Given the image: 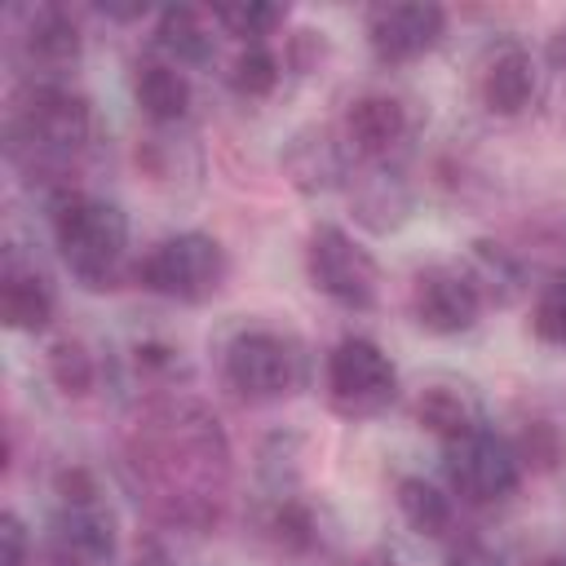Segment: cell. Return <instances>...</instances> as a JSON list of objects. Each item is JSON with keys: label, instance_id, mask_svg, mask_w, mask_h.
Wrapping results in <instances>:
<instances>
[{"label": "cell", "instance_id": "1", "mask_svg": "<svg viewBox=\"0 0 566 566\" xmlns=\"http://www.w3.org/2000/svg\"><path fill=\"white\" fill-rule=\"evenodd\" d=\"M128 473L155 517L203 531L221 517L230 486V442L221 420L190 398L150 402L124 442Z\"/></svg>", "mask_w": 566, "mask_h": 566}, {"label": "cell", "instance_id": "29", "mask_svg": "<svg viewBox=\"0 0 566 566\" xmlns=\"http://www.w3.org/2000/svg\"><path fill=\"white\" fill-rule=\"evenodd\" d=\"M53 491H57L62 504H88V500H97V482H93L88 469H62L57 482H53Z\"/></svg>", "mask_w": 566, "mask_h": 566}, {"label": "cell", "instance_id": "9", "mask_svg": "<svg viewBox=\"0 0 566 566\" xmlns=\"http://www.w3.org/2000/svg\"><path fill=\"white\" fill-rule=\"evenodd\" d=\"M367 44L380 66H407L424 53H433L447 35V9L429 0H398V4H371L367 9Z\"/></svg>", "mask_w": 566, "mask_h": 566}, {"label": "cell", "instance_id": "14", "mask_svg": "<svg viewBox=\"0 0 566 566\" xmlns=\"http://www.w3.org/2000/svg\"><path fill=\"white\" fill-rule=\"evenodd\" d=\"M80 49H84L80 27L62 4H40L27 13V27L18 35V53L40 80H57L66 66H75Z\"/></svg>", "mask_w": 566, "mask_h": 566}, {"label": "cell", "instance_id": "10", "mask_svg": "<svg viewBox=\"0 0 566 566\" xmlns=\"http://www.w3.org/2000/svg\"><path fill=\"white\" fill-rule=\"evenodd\" d=\"M482 310L486 305L464 265H424L411 279V318L429 336H460L478 323Z\"/></svg>", "mask_w": 566, "mask_h": 566}, {"label": "cell", "instance_id": "6", "mask_svg": "<svg viewBox=\"0 0 566 566\" xmlns=\"http://www.w3.org/2000/svg\"><path fill=\"white\" fill-rule=\"evenodd\" d=\"M323 385H327V402L336 416L367 420V416H380L398 398V367L376 340L345 336L327 354Z\"/></svg>", "mask_w": 566, "mask_h": 566}, {"label": "cell", "instance_id": "26", "mask_svg": "<svg viewBox=\"0 0 566 566\" xmlns=\"http://www.w3.org/2000/svg\"><path fill=\"white\" fill-rule=\"evenodd\" d=\"M265 535H270L283 553H310V548L318 544V517H314V509H310L305 500L283 495V500L270 509V517H265Z\"/></svg>", "mask_w": 566, "mask_h": 566}, {"label": "cell", "instance_id": "19", "mask_svg": "<svg viewBox=\"0 0 566 566\" xmlns=\"http://www.w3.org/2000/svg\"><path fill=\"white\" fill-rule=\"evenodd\" d=\"M217 40L208 27V13L190 9V4H172L159 13L155 22V53L177 62V66H203L212 57Z\"/></svg>", "mask_w": 566, "mask_h": 566}, {"label": "cell", "instance_id": "17", "mask_svg": "<svg viewBox=\"0 0 566 566\" xmlns=\"http://www.w3.org/2000/svg\"><path fill=\"white\" fill-rule=\"evenodd\" d=\"M133 97H137V106H142L146 119H155V124H177V119H186V111H190V102H195V88H190L186 66H177V62L150 53V57H142L137 71H133Z\"/></svg>", "mask_w": 566, "mask_h": 566}, {"label": "cell", "instance_id": "20", "mask_svg": "<svg viewBox=\"0 0 566 566\" xmlns=\"http://www.w3.org/2000/svg\"><path fill=\"white\" fill-rule=\"evenodd\" d=\"M354 208L371 230H394L411 208V190L389 164H371L363 177H354Z\"/></svg>", "mask_w": 566, "mask_h": 566}, {"label": "cell", "instance_id": "13", "mask_svg": "<svg viewBox=\"0 0 566 566\" xmlns=\"http://www.w3.org/2000/svg\"><path fill=\"white\" fill-rule=\"evenodd\" d=\"M57 296L49 274L22 252V248H4L0 261V318L13 332H44L53 323Z\"/></svg>", "mask_w": 566, "mask_h": 566}, {"label": "cell", "instance_id": "18", "mask_svg": "<svg viewBox=\"0 0 566 566\" xmlns=\"http://www.w3.org/2000/svg\"><path fill=\"white\" fill-rule=\"evenodd\" d=\"M416 424L438 433L442 442H455L473 429H482V402L469 385L455 380H433L416 394Z\"/></svg>", "mask_w": 566, "mask_h": 566}, {"label": "cell", "instance_id": "2", "mask_svg": "<svg viewBox=\"0 0 566 566\" xmlns=\"http://www.w3.org/2000/svg\"><path fill=\"white\" fill-rule=\"evenodd\" d=\"M93 137V106L62 80H31L4 115V150L22 177H62Z\"/></svg>", "mask_w": 566, "mask_h": 566}, {"label": "cell", "instance_id": "24", "mask_svg": "<svg viewBox=\"0 0 566 566\" xmlns=\"http://www.w3.org/2000/svg\"><path fill=\"white\" fill-rule=\"evenodd\" d=\"M226 80H230V88H234L239 97L261 102V97H270V93L279 88V80H283V62H279V53H274L270 44H243V49L234 53Z\"/></svg>", "mask_w": 566, "mask_h": 566}, {"label": "cell", "instance_id": "25", "mask_svg": "<svg viewBox=\"0 0 566 566\" xmlns=\"http://www.w3.org/2000/svg\"><path fill=\"white\" fill-rule=\"evenodd\" d=\"M287 9L283 4H265V0H243V4H217L212 9V22L243 40V44H270V35L283 27Z\"/></svg>", "mask_w": 566, "mask_h": 566}, {"label": "cell", "instance_id": "22", "mask_svg": "<svg viewBox=\"0 0 566 566\" xmlns=\"http://www.w3.org/2000/svg\"><path fill=\"white\" fill-rule=\"evenodd\" d=\"M394 500H398V513H402V522L416 531V535H429V539H442L447 531H451V495H442L429 478H416V473H407V478H398V486H394Z\"/></svg>", "mask_w": 566, "mask_h": 566}, {"label": "cell", "instance_id": "15", "mask_svg": "<svg viewBox=\"0 0 566 566\" xmlns=\"http://www.w3.org/2000/svg\"><path fill=\"white\" fill-rule=\"evenodd\" d=\"M411 133V115L389 93H363L345 111V146H354L363 159L385 164Z\"/></svg>", "mask_w": 566, "mask_h": 566}, {"label": "cell", "instance_id": "21", "mask_svg": "<svg viewBox=\"0 0 566 566\" xmlns=\"http://www.w3.org/2000/svg\"><path fill=\"white\" fill-rule=\"evenodd\" d=\"M464 274L473 279L482 305H509V301H517L522 287H526V283H522V265H517V256L504 252L500 243H486V239H478V243L469 248Z\"/></svg>", "mask_w": 566, "mask_h": 566}, {"label": "cell", "instance_id": "34", "mask_svg": "<svg viewBox=\"0 0 566 566\" xmlns=\"http://www.w3.org/2000/svg\"><path fill=\"white\" fill-rule=\"evenodd\" d=\"M137 566H164V562H137Z\"/></svg>", "mask_w": 566, "mask_h": 566}, {"label": "cell", "instance_id": "7", "mask_svg": "<svg viewBox=\"0 0 566 566\" xmlns=\"http://www.w3.org/2000/svg\"><path fill=\"white\" fill-rule=\"evenodd\" d=\"M305 274L340 310H371L376 296H380L376 256L349 230H340L332 221L310 230V239H305Z\"/></svg>", "mask_w": 566, "mask_h": 566}, {"label": "cell", "instance_id": "30", "mask_svg": "<svg viewBox=\"0 0 566 566\" xmlns=\"http://www.w3.org/2000/svg\"><path fill=\"white\" fill-rule=\"evenodd\" d=\"M447 566H504V557L495 548H486V544H460L447 557Z\"/></svg>", "mask_w": 566, "mask_h": 566}, {"label": "cell", "instance_id": "11", "mask_svg": "<svg viewBox=\"0 0 566 566\" xmlns=\"http://www.w3.org/2000/svg\"><path fill=\"white\" fill-rule=\"evenodd\" d=\"M115 557V517L102 500L62 504L49 522L44 566H106Z\"/></svg>", "mask_w": 566, "mask_h": 566}, {"label": "cell", "instance_id": "27", "mask_svg": "<svg viewBox=\"0 0 566 566\" xmlns=\"http://www.w3.org/2000/svg\"><path fill=\"white\" fill-rule=\"evenodd\" d=\"M531 332L548 345H566V270H557L531 305Z\"/></svg>", "mask_w": 566, "mask_h": 566}, {"label": "cell", "instance_id": "12", "mask_svg": "<svg viewBox=\"0 0 566 566\" xmlns=\"http://www.w3.org/2000/svg\"><path fill=\"white\" fill-rule=\"evenodd\" d=\"M478 102L500 115V119H513L522 115L531 102H535V88H539V71H535V57L517 44V40H500L482 53L478 62Z\"/></svg>", "mask_w": 566, "mask_h": 566}, {"label": "cell", "instance_id": "5", "mask_svg": "<svg viewBox=\"0 0 566 566\" xmlns=\"http://www.w3.org/2000/svg\"><path fill=\"white\" fill-rule=\"evenodd\" d=\"M221 376L243 402H279L305 385V354L274 327H248L226 345Z\"/></svg>", "mask_w": 566, "mask_h": 566}, {"label": "cell", "instance_id": "33", "mask_svg": "<svg viewBox=\"0 0 566 566\" xmlns=\"http://www.w3.org/2000/svg\"><path fill=\"white\" fill-rule=\"evenodd\" d=\"M539 566H566V553H553V557H544Z\"/></svg>", "mask_w": 566, "mask_h": 566}, {"label": "cell", "instance_id": "8", "mask_svg": "<svg viewBox=\"0 0 566 566\" xmlns=\"http://www.w3.org/2000/svg\"><path fill=\"white\" fill-rule=\"evenodd\" d=\"M442 469H447V482L451 491L464 500V504H500L517 491L522 482V451L495 433V429H473L455 442H447L442 451Z\"/></svg>", "mask_w": 566, "mask_h": 566}, {"label": "cell", "instance_id": "28", "mask_svg": "<svg viewBox=\"0 0 566 566\" xmlns=\"http://www.w3.org/2000/svg\"><path fill=\"white\" fill-rule=\"evenodd\" d=\"M0 566H31V535L13 509L0 513Z\"/></svg>", "mask_w": 566, "mask_h": 566}, {"label": "cell", "instance_id": "3", "mask_svg": "<svg viewBox=\"0 0 566 566\" xmlns=\"http://www.w3.org/2000/svg\"><path fill=\"white\" fill-rule=\"evenodd\" d=\"M49 226H53L57 256L80 287L88 292L119 287L124 261H128V217L119 203L88 190L57 186L49 203Z\"/></svg>", "mask_w": 566, "mask_h": 566}, {"label": "cell", "instance_id": "32", "mask_svg": "<svg viewBox=\"0 0 566 566\" xmlns=\"http://www.w3.org/2000/svg\"><path fill=\"white\" fill-rule=\"evenodd\" d=\"M548 57H553L557 71H566V22L557 27V35H553V44H548Z\"/></svg>", "mask_w": 566, "mask_h": 566}, {"label": "cell", "instance_id": "23", "mask_svg": "<svg viewBox=\"0 0 566 566\" xmlns=\"http://www.w3.org/2000/svg\"><path fill=\"white\" fill-rule=\"evenodd\" d=\"M44 371L57 385V394H66V398H88L97 389V354L75 336H62L49 345Z\"/></svg>", "mask_w": 566, "mask_h": 566}, {"label": "cell", "instance_id": "16", "mask_svg": "<svg viewBox=\"0 0 566 566\" xmlns=\"http://www.w3.org/2000/svg\"><path fill=\"white\" fill-rule=\"evenodd\" d=\"M283 172L296 190L305 195H323L336 190L349 177V159H345V142H336L332 128H301L287 150H283Z\"/></svg>", "mask_w": 566, "mask_h": 566}, {"label": "cell", "instance_id": "31", "mask_svg": "<svg viewBox=\"0 0 566 566\" xmlns=\"http://www.w3.org/2000/svg\"><path fill=\"white\" fill-rule=\"evenodd\" d=\"M354 566H402V562H398L389 548H371V553H363Z\"/></svg>", "mask_w": 566, "mask_h": 566}, {"label": "cell", "instance_id": "4", "mask_svg": "<svg viewBox=\"0 0 566 566\" xmlns=\"http://www.w3.org/2000/svg\"><path fill=\"white\" fill-rule=\"evenodd\" d=\"M133 274H137V283L146 292H155L164 301L203 305V301H212L226 287L230 261H226V248L212 234L177 230V234L159 239L155 248H146Z\"/></svg>", "mask_w": 566, "mask_h": 566}]
</instances>
